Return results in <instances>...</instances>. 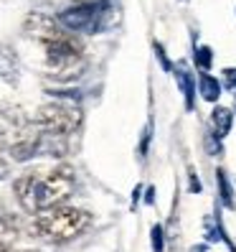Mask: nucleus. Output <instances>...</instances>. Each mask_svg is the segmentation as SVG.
<instances>
[{
  "label": "nucleus",
  "mask_w": 236,
  "mask_h": 252,
  "mask_svg": "<svg viewBox=\"0 0 236 252\" xmlns=\"http://www.w3.org/2000/svg\"><path fill=\"white\" fill-rule=\"evenodd\" d=\"M26 36L41 43L43 56H46V69L53 79L58 82H71L84 71V46L81 41L64 31L56 23V18L46 13H31L23 23Z\"/></svg>",
  "instance_id": "f257e3e1"
},
{
  "label": "nucleus",
  "mask_w": 236,
  "mask_h": 252,
  "mask_svg": "<svg viewBox=\"0 0 236 252\" xmlns=\"http://www.w3.org/2000/svg\"><path fill=\"white\" fill-rule=\"evenodd\" d=\"M77 176L71 166H56L51 171H31L16 181V196L28 214H38L61 206L74 191Z\"/></svg>",
  "instance_id": "f03ea898"
},
{
  "label": "nucleus",
  "mask_w": 236,
  "mask_h": 252,
  "mask_svg": "<svg viewBox=\"0 0 236 252\" xmlns=\"http://www.w3.org/2000/svg\"><path fill=\"white\" fill-rule=\"evenodd\" d=\"M89 224H92L89 212L61 204V206H53V209L38 212L31 219V224H28V232H31V237H38V240L61 245L79 237Z\"/></svg>",
  "instance_id": "7ed1b4c3"
},
{
  "label": "nucleus",
  "mask_w": 236,
  "mask_h": 252,
  "mask_svg": "<svg viewBox=\"0 0 236 252\" xmlns=\"http://www.w3.org/2000/svg\"><path fill=\"white\" fill-rule=\"evenodd\" d=\"M56 23L69 33H105L120 23V5L114 0H86L61 10Z\"/></svg>",
  "instance_id": "20e7f679"
},
{
  "label": "nucleus",
  "mask_w": 236,
  "mask_h": 252,
  "mask_svg": "<svg viewBox=\"0 0 236 252\" xmlns=\"http://www.w3.org/2000/svg\"><path fill=\"white\" fill-rule=\"evenodd\" d=\"M84 115L79 110V105H71V102H61V99H53L49 105H41L36 110L33 117V125L46 132V135L53 138H69L71 132H77L81 127Z\"/></svg>",
  "instance_id": "39448f33"
},
{
  "label": "nucleus",
  "mask_w": 236,
  "mask_h": 252,
  "mask_svg": "<svg viewBox=\"0 0 236 252\" xmlns=\"http://www.w3.org/2000/svg\"><path fill=\"white\" fill-rule=\"evenodd\" d=\"M173 74H175V82H178L181 92H183L185 110L193 112V107H196V79H193V74L188 71V62H178L173 66Z\"/></svg>",
  "instance_id": "423d86ee"
},
{
  "label": "nucleus",
  "mask_w": 236,
  "mask_h": 252,
  "mask_svg": "<svg viewBox=\"0 0 236 252\" xmlns=\"http://www.w3.org/2000/svg\"><path fill=\"white\" fill-rule=\"evenodd\" d=\"M0 79H3L5 84H10V87H16L18 79H21L18 54L10 46H3V43H0Z\"/></svg>",
  "instance_id": "0eeeda50"
},
{
  "label": "nucleus",
  "mask_w": 236,
  "mask_h": 252,
  "mask_svg": "<svg viewBox=\"0 0 236 252\" xmlns=\"http://www.w3.org/2000/svg\"><path fill=\"white\" fill-rule=\"evenodd\" d=\"M18 234H21V221L8 212H0V252H5L16 245Z\"/></svg>",
  "instance_id": "6e6552de"
},
{
  "label": "nucleus",
  "mask_w": 236,
  "mask_h": 252,
  "mask_svg": "<svg viewBox=\"0 0 236 252\" xmlns=\"http://www.w3.org/2000/svg\"><path fill=\"white\" fill-rule=\"evenodd\" d=\"M211 125H213V135H216V138H226L229 130H231V125H234V112H231L229 107L216 105L213 112H211Z\"/></svg>",
  "instance_id": "1a4fd4ad"
},
{
  "label": "nucleus",
  "mask_w": 236,
  "mask_h": 252,
  "mask_svg": "<svg viewBox=\"0 0 236 252\" xmlns=\"http://www.w3.org/2000/svg\"><path fill=\"white\" fill-rule=\"evenodd\" d=\"M203 229H206V240H209V242H226L229 250L236 252V245L229 240V234H226L224 227H221V219H218V217H206Z\"/></svg>",
  "instance_id": "9d476101"
},
{
  "label": "nucleus",
  "mask_w": 236,
  "mask_h": 252,
  "mask_svg": "<svg viewBox=\"0 0 236 252\" xmlns=\"http://www.w3.org/2000/svg\"><path fill=\"white\" fill-rule=\"evenodd\" d=\"M198 92L206 102H216L221 97V82L216 77H211V74H201L198 77Z\"/></svg>",
  "instance_id": "9b49d317"
},
{
  "label": "nucleus",
  "mask_w": 236,
  "mask_h": 252,
  "mask_svg": "<svg viewBox=\"0 0 236 252\" xmlns=\"http://www.w3.org/2000/svg\"><path fill=\"white\" fill-rule=\"evenodd\" d=\"M216 179H218V191H221V201H224L226 209H236V199H234V189H231V181H229V176L224 168H218L216 171Z\"/></svg>",
  "instance_id": "f8f14e48"
},
{
  "label": "nucleus",
  "mask_w": 236,
  "mask_h": 252,
  "mask_svg": "<svg viewBox=\"0 0 236 252\" xmlns=\"http://www.w3.org/2000/svg\"><path fill=\"white\" fill-rule=\"evenodd\" d=\"M193 59H196V66H198V69L209 71L211 64H213V51H211V46H196Z\"/></svg>",
  "instance_id": "ddd939ff"
},
{
  "label": "nucleus",
  "mask_w": 236,
  "mask_h": 252,
  "mask_svg": "<svg viewBox=\"0 0 236 252\" xmlns=\"http://www.w3.org/2000/svg\"><path fill=\"white\" fill-rule=\"evenodd\" d=\"M150 245H153V252H163L165 250V234H163V227L155 224L150 229Z\"/></svg>",
  "instance_id": "4468645a"
},
{
  "label": "nucleus",
  "mask_w": 236,
  "mask_h": 252,
  "mask_svg": "<svg viewBox=\"0 0 236 252\" xmlns=\"http://www.w3.org/2000/svg\"><path fill=\"white\" fill-rule=\"evenodd\" d=\"M153 51H155V56H157V62L163 64V69H165V71H173V64H170V59L165 56L163 43H153Z\"/></svg>",
  "instance_id": "2eb2a0df"
},
{
  "label": "nucleus",
  "mask_w": 236,
  "mask_h": 252,
  "mask_svg": "<svg viewBox=\"0 0 236 252\" xmlns=\"http://www.w3.org/2000/svg\"><path fill=\"white\" fill-rule=\"evenodd\" d=\"M224 87L236 94V69L234 66H226L224 69Z\"/></svg>",
  "instance_id": "dca6fc26"
},
{
  "label": "nucleus",
  "mask_w": 236,
  "mask_h": 252,
  "mask_svg": "<svg viewBox=\"0 0 236 252\" xmlns=\"http://www.w3.org/2000/svg\"><path fill=\"white\" fill-rule=\"evenodd\" d=\"M188 184H190V191H193V194H201V179H198V173H196V168H190L188 171Z\"/></svg>",
  "instance_id": "f3484780"
},
{
  "label": "nucleus",
  "mask_w": 236,
  "mask_h": 252,
  "mask_svg": "<svg viewBox=\"0 0 236 252\" xmlns=\"http://www.w3.org/2000/svg\"><path fill=\"white\" fill-rule=\"evenodd\" d=\"M147 145H150V125L142 130V143H140V158L147 156Z\"/></svg>",
  "instance_id": "a211bd4d"
},
{
  "label": "nucleus",
  "mask_w": 236,
  "mask_h": 252,
  "mask_svg": "<svg viewBox=\"0 0 236 252\" xmlns=\"http://www.w3.org/2000/svg\"><path fill=\"white\" fill-rule=\"evenodd\" d=\"M145 204H155V186L147 189V196H145Z\"/></svg>",
  "instance_id": "6ab92c4d"
},
{
  "label": "nucleus",
  "mask_w": 236,
  "mask_h": 252,
  "mask_svg": "<svg viewBox=\"0 0 236 252\" xmlns=\"http://www.w3.org/2000/svg\"><path fill=\"white\" fill-rule=\"evenodd\" d=\"M8 173H10V168H8V163H5V160H0V181H3V179H5Z\"/></svg>",
  "instance_id": "aec40b11"
},
{
  "label": "nucleus",
  "mask_w": 236,
  "mask_h": 252,
  "mask_svg": "<svg viewBox=\"0 0 236 252\" xmlns=\"http://www.w3.org/2000/svg\"><path fill=\"white\" fill-rule=\"evenodd\" d=\"M5 252H41V250H5Z\"/></svg>",
  "instance_id": "412c9836"
},
{
  "label": "nucleus",
  "mask_w": 236,
  "mask_h": 252,
  "mask_svg": "<svg viewBox=\"0 0 236 252\" xmlns=\"http://www.w3.org/2000/svg\"><path fill=\"white\" fill-rule=\"evenodd\" d=\"M81 3H86V0H81Z\"/></svg>",
  "instance_id": "4be33fe9"
}]
</instances>
